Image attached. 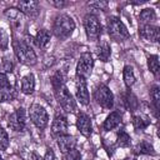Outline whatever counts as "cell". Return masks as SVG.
I'll use <instances>...</instances> for the list:
<instances>
[{"mask_svg": "<svg viewBox=\"0 0 160 160\" xmlns=\"http://www.w3.org/2000/svg\"><path fill=\"white\" fill-rule=\"evenodd\" d=\"M12 48H14V52L18 58V60L21 64L32 66L36 64L38 59H36V54L32 50V46L28 39V36L25 39H16L14 38L12 40Z\"/></svg>", "mask_w": 160, "mask_h": 160, "instance_id": "obj_1", "label": "cell"}, {"mask_svg": "<svg viewBox=\"0 0 160 160\" xmlns=\"http://www.w3.org/2000/svg\"><path fill=\"white\" fill-rule=\"evenodd\" d=\"M74 30H75V21L70 15L68 14L56 15L52 22V34L58 39L60 40L68 39L69 36H71Z\"/></svg>", "mask_w": 160, "mask_h": 160, "instance_id": "obj_2", "label": "cell"}, {"mask_svg": "<svg viewBox=\"0 0 160 160\" xmlns=\"http://www.w3.org/2000/svg\"><path fill=\"white\" fill-rule=\"evenodd\" d=\"M106 25H108V32L112 40L125 41L126 39H129L130 36L129 30L118 16H109L106 20Z\"/></svg>", "mask_w": 160, "mask_h": 160, "instance_id": "obj_3", "label": "cell"}, {"mask_svg": "<svg viewBox=\"0 0 160 160\" xmlns=\"http://www.w3.org/2000/svg\"><path fill=\"white\" fill-rule=\"evenodd\" d=\"M54 94H55V98H56L59 105L61 106V109L64 111L71 112V114L76 111V102L65 84L59 86L58 89H54Z\"/></svg>", "mask_w": 160, "mask_h": 160, "instance_id": "obj_4", "label": "cell"}, {"mask_svg": "<svg viewBox=\"0 0 160 160\" xmlns=\"http://www.w3.org/2000/svg\"><path fill=\"white\" fill-rule=\"evenodd\" d=\"M84 29L89 41H98L102 32L100 20L94 14H88L84 18Z\"/></svg>", "mask_w": 160, "mask_h": 160, "instance_id": "obj_5", "label": "cell"}, {"mask_svg": "<svg viewBox=\"0 0 160 160\" xmlns=\"http://www.w3.org/2000/svg\"><path fill=\"white\" fill-rule=\"evenodd\" d=\"M94 99L96 102L106 110L112 109L114 106V94L105 84H99L94 90Z\"/></svg>", "mask_w": 160, "mask_h": 160, "instance_id": "obj_6", "label": "cell"}, {"mask_svg": "<svg viewBox=\"0 0 160 160\" xmlns=\"http://www.w3.org/2000/svg\"><path fill=\"white\" fill-rule=\"evenodd\" d=\"M29 118L31 122L40 130L45 129L49 124V115L46 109L40 104H32L29 109Z\"/></svg>", "mask_w": 160, "mask_h": 160, "instance_id": "obj_7", "label": "cell"}, {"mask_svg": "<svg viewBox=\"0 0 160 160\" xmlns=\"http://www.w3.org/2000/svg\"><path fill=\"white\" fill-rule=\"evenodd\" d=\"M92 68H94V58L90 52H82L79 58V61L76 64V69H75V74L76 78H82V79H88L91 72H92Z\"/></svg>", "mask_w": 160, "mask_h": 160, "instance_id": "obj_8", "label": "cell"}, {"mask_svg": "<svg viewBox=\"0 0 160 160\" xmlns=\"http://www.w3.org/2000/svg\"><path fill=\"white\" fill-rule=\"evenodd\" d=\"M8 125L14 131H22L26 126V111L24 108L16 109L8 118Z\"/></svg>", "mask_w": 160, "mask_h": 160, "instance_id": "obj_9", "label": "cell"}, {"mask_svg": "<svg viewBox=\"0 0 160 160\" xmlns=\"http://www.w3.org/2000/svg\"><path fill=\"white\" fill-rule=\"evenodd\" d=\"M16 5L18 9L29 18H36L40 12V2L35 0H20Z\"/></svg>", "mask_w": 160, "mask_h": 160, "instance_id": "obj_10", "label": "cell"}, {"mask_svg": "<svg viewBox=\"0 0 160 160\" xmlns=\"http://www.w3.org/2000/svg\"><path fill=\"white\" fill-rule=\"evenodd\" d=\"M75 95L78 101L81 105H89L90 102V95H89V90H88V85H86V80L82 78H76L75 81Z\"/></svg>", "mask_w": 160, "mask_h": 160, "instance_id": "obj_11", "label": "cell"}, {"mask_svg": "<svg viewBox=\"0 0 160 160\" xmlns=\"http://www.w3.org/2000/svg\"><path fill=\"white\" fill-rule=\"evenodd\" d=\"M139 35L148 41L156 42L160 38V30L159 26L149 24V25H139Z\"/></svg>", "mask_w": 160, "mask_h": 160, "instance_id": "obj_12", "label": "cell"}, {"mask_svg": "<svg viewBox=\"0 0 160 160\" xmlns=\"http://www.w3.org/2000/svg\"><path fill=\"white\" fill-rule=\"evenodd\" d=\"M68 129H69V122H68V119L66 116H64L62 114H59L56 112L55 114V118L52 120V124H51V131L54 135H65L68 134Z\"/></svg>", "mask_w": 160, "mask_h": 160, "instance_id": "obj_13", "label": "cell"}, {"mask_svg": "<svg viewBox=\"0 0 160 160\" xmlns=\"http://www.w3.org/2000/svg\"><path fill=\"white\" fill-rule=\"evenodd\" d=\"M76 128L79 130V132L85 136L89 138L92 132V125H91V119L89 118V115H86L85 112H80L78 114L76 118Z\"/></svg>", "mask_w": 160, "mask_h": 160, "instance_id": "obj_14", "label": "cell"}, {"mask_svg": "<svg viewBox=\"0 0 160 160\" xmlns=\"http://www.w3.org/2000/svg\"><path fill=\"white\" fill-rule=\"evenodd\" d=\"M4 14H5V16L8 18L9 22L11 24V26L15 30L19 29V28H21V25L24 24L25 15L18 8H8V9H5Z\"/></svg>", "mask_w": 160, "mask_h": 160, "instance_id": "obj_15", "label": "cell"}, {"mask_svg": "<svg viewBox=\"0 0 160 160\" xmlns=\"http://www.w3.org/2000/svg\"><path fill=\"white\" fill-rule=\"evenodd\" d=\"M121 112L120 111H111L106 119L104 120V124H102V129L105 131H110V130H114L115 128H118L120 124H121Z\"/></svg>", "mask_w": 160, "mask_h": 160, "instance_id": "obj_16", "label": "cell"}, {"mask_svg": "<svg viewBox=\"0 0 160 160\" xmlns=\"http://www.w3.org/2000/svg\"><path fill=\"white\" fill-rule=\"evenodd\" d=\"M56 142H58V146H59V149H60V151L62 154L66 152V151H69V150H71V149H74L75 145H76L75 138L72 135H69V134L58 136Z\"/></svg>", "mask_w": 160, "mask_h": 160, "instance_id": "obj_17", "label": "cell"}, {"mask_svg": "<svg viewBox=\"0 0 160 160\" xmlns=\"http://www.w3.org/2000/svg\"><path fill=\"white\" fill-rule=\"evenodd\" d=\"M50 38H51V34L49 32V30H46V29H40V30L36 32V35H35L34 38H31V39H32V42H34V45H35L36 48L44 49V48L49 44Z\"/></svg>", "mask_w": 160, "mask_h": 160, "instance_id": "obj_18", "label": "cell"}, {"mask_svg": "<svg viewBox=\"0 0 160 160\" xmlns=\"http://www.w3.org/2000/svg\"><path fill=\"white\" fill-rule=\"evenodd\" d=\"M95 51H96V56H98V59L100 61H102V62L109 61L110 55H111V48H110V45H109L108 41H101L96 46Z\"/></svg>", "mask_w": 160, "mask_h": 160, "instance_id": "obj_19", "label": "cell"}, {"mask_svg": "<svg viewBox=\"0 0 160 160\" xmlns=\"http://www.w3.org/2000/svg\"><path fill=\"white\" fill-rule=\"evenodd\" d=\"M35 90V76L32 72L25 75L21 79V92L25 95H31Z\"/></svg>", "mask_w": 160, "mask_h": 160, "instance_id": "obj_20", "label": "cell"}, {"mask_svg": "<svg viewBox=\"0 0 160 160\" xmlns=\"http://www.w3.org/2000/svg\"><path fill=\"white\" fill-rule=\"evenodd\" d=\"M134 154L135 155H155V150L154 146L146 141V140H141L140 142H138L134 148Z\"/></svg>", "mask_w": 160, "mask_h": 160, "instance_id": "obj_21", "label": "cell"}, {"mask_svg": "<svg viewBox=\"0 0 160 160\" xmlns=\"http://www.w3.org/2000/svg\"><path fill=\"white\" fill-rule=\"evenodd\" d=\"M156 20V12L151 8L142 9L139 15V25H149Z\"/></svg>", "mask_w": 160, "mask_h": 160, "instance_id": "obj_22", "label": "cell"}, {"mask_svg": "<svg viewBox=\"0 0 160 160\" xmlns=\"http://www.w3.org/2000/svg\"><path fill=\"white\" fill-rule=\"evenodd\" d=\"M124 104H125V106H126L130 111H135V110H138V108H139V100H138V98L135 96V94L131 92L130 90H128V91L125 92V95H124Z\"/></svg>", "mask_w": 160, "mask_h": 160, "instance_id": "obj_23", "label": "cell"}, {"mask_svg": "<svg viewBox=\"0 0 160 160\" xmlns=\"http://www.w3.org/2000/svg\"><path fill=\"white\" fill-rule=\"evenodd\" d=\"M122 79H124V82L128 88H131L135 81H136V76H135V72H134V69L132 66L130 65H125L124 66V70H122Z\"/></svg>", "mask_w": 160, "mask_h": 160, "instance_id": "obj_24", "label": "cell"}, {"mask_svg": "<svg viewBox=\"0 0 160 160\" xmlns=\"http://www.w3.org/2000/svg\"><path fill=\"white\" fill-rule=\"evenodd\" d=\"M148 69L149 71L158 78L159 72H160V62H159V56L158 55H150L148 58Z\"/></svg>", "mask_w": 160, "mask_h": 160, "instance_id": "obj_25", "label": "cell"}, {"mask_svg": "<svg viewBox=\"0 0 160 160\" xmlns=\"http://www.w3.org/2000/svg\"><path fill=\"white\" fill-rule=\"evenodd\" d=\"M132 125L135 130H145L150 125V120L144 115H134L132 116Z\"/></svg>", "mask_w": 160, "mask_h": 160, "instance_id": "obj_26", "label": "cell"}, {"mask_svg": "<svg viewBox=\"0 0 160 160\" xmlns=\"http://www.w3.org/2000/svg\"><path fill=\"white\" fill-rule=\"evenodd\" d=\"M16 98V91L14 86L10 88H0V102L11 101Z\"/></svg>", "mask_w": 160, "mask_h": 160, "instance_id": "obj_27", "label": "cell"}, {"mask_svg": "<svg viewBox=\"0 0 160 160\" xmlns=\"http://www.w3.org/2000/svg\"><path fill=\"white\" fill-rule=\"evenodd\" d=\"M131 144V138L125 130H120L116 135V145L120 148H129Z\"/></svg>", "mask_w": 160, "mask_h": 160, "instance_id": "obj_28", "label": "cell"}, {"mask_svg": "<svg viewBox=\"0 0 160 160\" xmlns=\"http://www.w3.org/2000/svg\"><path fill=\"white\" fill-rule=\"evenodd\" d=\"M150 98H151V102L155 108V111H158L160 108V88L158 85H154L150 89Z\"/></svg>", "mask_w": 160, "mask_h": 160, "instance_id": "obj_29", "label": "cell"}, {"mask_svg": "<svg viewBox=\"0 0 160 160\" xmlns=\"http://www.w3.org/2000/svg\"><path fill=\"white\" fill-rule=\"evenodd\" d=\"M65 84V76L61 71H56L52 76H51V86L52 89H58L59 86Z\"/></svg>", "mask_w": 160, "mask_h": 160, "instance_id": "obj_30", "label": "cell"}, {"mask_svg": "<svg viewBox=\"0 0 160 160\" xmlns=\"http://www.w3.org/2000/svg\"><path fill=\"white\" fill-rule=\"evenodd\" d=\"M9 144H10V140H9V135H8L6 130L0 128V151L6 150Z\"/></svg>", "mask_w": 160, "mask_h": 160, "instance_id": "obj_31", "label": "cell"}, {"mask_svg": "<svg viewBox=\"0 0 160 160\" xmlns=\"http://www.w3.org/2000/svg\"><path fill=\"white\" fill-rule=\"evenodd\" d=\"M62 160H81V154L76 148H74L62 154Z\"/></svg>", "mask_w": 160, "mask_h": 160, "instance_id": "obj_32", "label": "cell"}, {"mask_svg": "<svg viewBox=\"0 0 160 160\" xmlns=\"http://www.w3.org/2000/svg\"><path fill=\"white\" fill-rule=\"evenodd\" d=\"M9 46V35L4 29H0V49L6 50Z\"/></svg>", "mask_w": 160, "mask_h": 160, "instance_id": "obj_33", "label": "cell"}, {"mask_svg": "<svg viewBox=\"0 0 160 160\" xmlns=\"http://www.w3.org/2000/svg\"><path fill=\"white\" fill-rule=\"evenodd\" d=\"M2 68H4V70H5V74L12 71L14 64H12V60H11V58H10L9 55L4 56V59H2Z\"/></svg>", "mask_w": 160, "mask_h": 160, "instance_id": "obj_34", "label": "cell"}, {"mask_svg": "<svg viewBox=\"0 0 160 160\" xmlns=\"http://www.w3.org/2000/svg\"><path fill=\"white\" fill-rule=\"evenodd\" d=\"M90 8H94L96 10H106L108 6H109V2L108 1H92V2H89L88 4Z\"/></svg>", "mask_w": 160, "mask_h": 160, "instance_id": "obj_35", "label": "cell"}, {"mask_svg": "<svg viewBox=\"0 0 160 160\" xmlns=\"http://www.w3.org/2000/svg\"><path fill=\"white\" fill-rule=\"evenodd\" d=\"M10 86H12V85L10 84L8 74L0 72V88H10Z\"/></svg>", "mask_w": 160, "mask_h": 160, "instance_id": "obj_36", "label": "cell"}, {"mask_svg": "<svg viewBox=\"0 0 160 160\" xmlns=\"http://www.w3.org/2000/svg\"><path fill=\"white\" fill-rule=\"evenodd\" d=\"M49 4L55 6L56 9H62V8H65L68 5V2L64 1V0H49Z\"/></svg>", "mask_w": 160, "mask_h": 160, "instance_id": "obj_37", "label": "cell"}, {"mask_svg": "<svg viewBox=\"0 0 160 160\" xmlns=\"http://www.w3.org/2000/svg\"><path fill=\"white\" fill-rule=\"evenodd\" d=\"M42 160H55V154H54V151H52L51 149H46Z\"/></svg>", "mask_w": 160, "mask_h": 160, "instance_id": "obj_38", "label": "cell"}, {"mask_svg": "<svg viewBox=\"0 0 160 160\" xmlns=\"http://www.w3.org/2000/svg\"><path fill=\"white\" fill-rule=\"evenodd\" d=\"M30 160H42V158L39 156L36 152H31L30 154Z\"/></svg>", "mask_w": 160, "mask_h": 160, "instance_id": "obj_39", "label": "cell"}, {"mask_svg": "<svg viewBox=\"0 0 160 160\" xmlns=\"http://www.w3.org/2000/svg\"><path fill=\"white\" fill-rule=\"evenodd\" d=\"M148 0H138V1H129V4H131V5H141V4H144V2H146Z\"/></svg>", "mask_w": 160, "mask_h": 160, "instance_id": "obj_40", "label": "cell"}, {"mask_svg": "<svg viewBox=\"0 0 160 160\" xmlns=\"http://www.w3.org/2000/svg\"><path fill=\"white\" fill-rule=\"evenodd\" d=\"M0 160H2V156H1V154H0Z\"/></svg>", "mask_w": 160, "mask_h": 160, "instance_id": "obj_41", "label": "cell"}]
</instances>
